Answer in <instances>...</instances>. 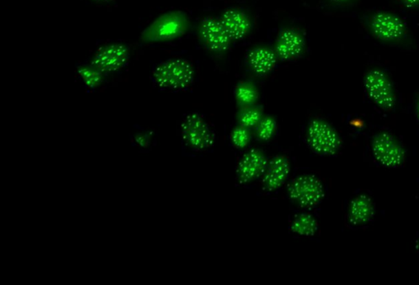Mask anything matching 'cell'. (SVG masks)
Masks as SVG:
<instances>
[{"label": "cell", "mask_w": 419, "mask_h": 285, "mask_svg": "<svg viewBox=\"0 0 419 285\" xmlns=\"http://www.w3.org/2000/svg\"><path fill=\"white\" fill-rule=\"evenodd\" d=\"M193 65L182 59L164 62L153 73L155 83L164 89L186 88L193 82Z\"/></svg>", "instance_id": "cell-1"}, {"label": "cell", "mask_w": 419, "mask_h": 285, "mask_svg": "<svg viewBox=\"0 0 419 285\" xmlns=\"http://www.w3.org/2000/svg\"><path fill=\"white\" fill-rule=\"evenodd\" d=\"M186 18L179 12L163 14L151 23L142 34V40L155 42L180 36L186 29Z\"/></svg>", "instance_id": "cell-2"}, {"label": "cell", "mask_w": 419, "mask_h": 285, "mask_svg": "<svg viewBox=\"0 0 419 285\" xmlns=\"http://www.w3.org/2000/svg\"><path fill=\"white\" fill-rule=\"evenodd\" d=\"M307 140L312 149L320 155H334L340 149V136L330 125L321 120H314L309 125Z\"/></svg>", "instance_id": "cell-3"}, {"label": "cell", "mask_w": 419, "mask_h": 285, "mask_svg": "<svg viewBox=\"0 0 419 285\" xmlns=\"http://www.w3.org/2000/svg\"><path fill=\"white\" fill-rule=\"evenodd\" d=\"M364 88L370 99L385 111H390L396 103L393 85L386 74L380 70H372L364 79Z\"/></svg>", "instance_id": "cell-4"}, {"label": "cell", "mask_w": 419, "mask_h": 285, "mask_svg": "<svg viewBox=\"0 0 419 285\" xmlns=\"http://www.w3.org/2000/svg\"><path fill=\"white\" fill-rule=\"evenodd\" d=\"M289 197L303 208L311 209L319 204L324 197L322 182L313 176L297 177L288 186Z\"/></svg>", "instance_id": "cell-5"}, {"label": "cell", "mask_w": 419, "mask_h": 285, "mask_svg": "<svg viewBox=\"0 0 419 285\" xmlns=\"http://www.w3.org/2000/svg\"><path fill=\"white\" fill-rule=\"evenodd\" d=\"M372 149L375 159L389 169H396L405 162V149L398 140L387 132H380L374 136Z\"/></svg>", "instance_id": "cell-6"}, {"label": "cell", "mask_w": 419, "mask_h": 285, "mask_svg": "<svg viewBox=\"0 0 419 285\" xmlns=\"http://www.w3.org/2000/svg\"><path fill=\"white\" fill-rule=\"evenodd\" d=\"M183 139L187 145L197 150H205L214 144L213 131L198 114L186 116L182 125Z\"/></svg>", "instance_id": "cell-7"}, {"label": "cell", "mask_w": 419, "mask_h": 285, "mask_svg": "<svg viewBox=\"0 0 419 285\" xmlns=\"http://www.w3.org/2000/svg\"><path fill=\"white\" fill-rule=\"evenodd\" d=\"M371 29L380 40L391 41L398 40L405 34L406 26L397 15L378 12L372 18Z\"/></svg>", "instance_id": "cell-8"}, {"label": "cell", "mask_w": 419, "mask_h": 285, "mask_svg": "<svg viewBox=\"0 0 419 285\" xmlns=\"http://www.w3.org/2000/svg\"><path fill=\"white\" fill-rule=\"evenodd\" d=\"M128 57L127 47L118 44L107 45L97 52L92 65L101 72H113L123 67Z\"/></svg>", "instance_id": "cell-9"}, {"label": "cell", "mask_w": 419, "mask_h": 285, "mask_svg": "<svg viewBox=\"0 0 419 285\" xmlns=\"http://www.w3.org/2000/svg\"><path fill=\"white\" fill-rule=\"evenodd\" d=\"M200 34L205 45L213 52H224L232 41L221 21L213 18H207L202 21Z\"/></svg>", "instance_id": "cell-10"}, {"label": "cell", "mask_w": 419, "mask_h": 285, "mask_svg": "<svg viewBox=\"0 0 419 285\" xmlns=\"http://www.w3.org/2000/svg\"><path fill=\"white\" fill-rule=\"evenodd\" d=\"M266 165V159L260 151H249L239 162L237 171L238 180L241 183L255 180L264 173Z\"/></svg>", "instance_id": "cell-11"}, {"label": "cell", "mask_w": 419, "mask_h": 285, "mask_svg": "<svg viewBox=\"0 0 419 285\" xmlns=\"http://www.w3.org/2000/svg\"><path fill=\"white\" fill-rule=\"evenodd\" d=\"M290 173V166L287 158H274L268 163L264 173V187L266 191H275L287 180Z\"/></svg>", "instance_id": "cell-12"}, {"label": "cell", "mask_w": 419, "mask_h": 285, "mask_svg": "<svg viewBox=\"0 0 419 285\" xmlns=\"http://www.w3.org/2000/svg\"><path fill=\"white\" fill-rule=\"evenodd\" d=\"M304 46L303 38L294 30H286L278 37L277 56L281 60H292L299 56Z\"/></svg>", "instance_id": "cell-13"}, {"label": "cell", "mask_w": 419, "mask_h": 285, "mask_svg": "<svg viewBox=\"0 0 419 285\" xmlns=\"http://www.w3.org/2000/svg\"><path fill=\"white\" fill-rule=\"evenodd\" d=\"M220 21L232 41L241 40L245 37L250 27L248 17L241 11L237 10L225 12Z\"/></svg>", "instance_id": "cell-14"}, {"label": "cell", "mask_w": 419, "mask_h": 285, "mask_svg": "<svg viewBox=\"0 0 419 285\" xmlns=\"http://www.w3.org/2000/svg\"><path fill=\"white\" fill-rule=\"evenodd\" d=\"M375 208L373 201L367 195H359L351 202L348 220L355 226L364 225L373 220Z\"/></svg>", "instance_id": "cell-15"}, {"label": "cell", "mask_w": 419, "mask_h": 285, "mask_svg": "<svg viewBox=\"0 0 419 285\" xmlns=\"http://www.w3.org/2000/svg\"><path fill=\"white\" fill-rule=\"evenodd\" d=\"M248 61L253 72L257 75H265L275 66L277 54L269 49L257 48L249 53Z\"/></svg>", "instance_id": "cell-16"}, {"label": "cell", "mask_w": 419, "mask_h": 285, "mask_svg": "<svg viewBox=\"0 0 419 285\" xmlns=\"http://www.w3.org/2000/svg\"><path fill=\"white\" fill-rule=\"evenodd\" d=\"M292 233L301 236H313L319 229L316 218L309 213H301L294 218L291 226Z\"/></svg>", "instance_id": "cell-17"}, {"label": "cell", "mask_w": 419, "mask_h": 285, "mask_svg": "<svg viewBox=\"0 0 419 285\" xmlns=\"http://www.w3.org/2000/svg\"><path fill=\"white\" fill-rule=\"evenodd\" d=\"M80 76L82 80L84 81L85 83L89 87H96L98 85H100L101 80H103V76H101V72L96 67H88V66H84L80 67L79 70Z\"/></svg>", "instance_id": "cell-18"}, {"label": "cell", "mask_w": 419, "mask_h": 285, "mask_svg": "<svg viewBox=\"0 0 419 285\" xmlns=\"http://www.w3.org/2000/svg\"><path fill=\"white\" fill-rule=\"evenodd\" d=\"M236 96L239 103L250 105L255 103L257 94L253 85L241 84L237 89Z\"/></svg>", "instance_id": "cell-19"}, {"label": "cell", "mask_w": 419, "mask_h": 285, "mask_svg": "<svg viewBox=\"0 0 419 285\" xmlns=\"http://www.w3.org/2000/svg\"><path fill=\"white\" fill-rule=\"evenodd\" d=\"M277 125L271 117L261 120L257 125V136L261 140H268L275 134Z\"/></svg>", "instance_id": "cell-20"}, {"label": "cell", "mask_w": 419, "mask_h": 285, "mask_svg": "<svg viewBox=\"0 0 419 285\" xmlns=\"http://www.w3.org/2000/svg\"><path fill=\"white\" fill-rule=\"evenodd\" d=\"M239 120L241 124V126L246 128L256 126L260 123L261 112L257 109H248L241 113Z\"/></svg>", "instance_id": "cell-21"}, {"label": "cell", "mask_w": 419, "mask_h": 285, "mask_svg": "<svg viewBox=\"0 0 419 285\" xmlns=\"http://www.w3.org/2000/svg\"><path fill=\"white\" fill-rule=\"evenodd\" d=\"M250 134L248 128L241 126L235 129L232 134V140L235 146L242 148L248 145Z\"/></svg>", "instance_id": "cell-22"}, {"label": "cell", "mask_w": 419, "mask_h": 285, "mask_svg": "<svg viewBox=\"0 0 419 285\" xmlns=\"http://www.w3.org/2000/svg\"><path fill=\"white\" fill-rule=\"evenodd\" d=\"M402 2L409 6L419 5V0H402Z\"/></svg>", "instance_id": "cell-23"}, {"label": "cell", "mask_w": 419, "mask_h": 285, "mask_svg": "<svg viewBox=\"0 0 419 285\" xmlns=\"http://www.w3.org/2000/svg\"><path fill=\"white\" fill-rule=\"evenodd\" d=\"M415 248H416L417 251H419V237H418V240L416 241V244H415Z\"/></svg>", "instance_id": "cell-24"}, {"label": "cell", "mask_w": 419, "mask_h": 285, "mask_svg": "<svg viewBox=\"0 0 419 285\" xmlns=\"http://www.w3.org/2000/svg\"><path fill=\"white\" fill-rule=\"evenodd\" d=\"M417 115H418V120H419V100H418V104H417Z\"/></svg>", "instance_id": "cell-25"}, {"label": "cell", "mask_w": 419, "mask_h": 285, "mask_svg": "<svg viewBox=\"0 0 419 285\" xmlns=\"http://www.w3.org/2000/svg\"><path fill=\"white\" fill-rule=\"evenodd\" d=\"M334 1L336 2V3H341V2L346 1V0H334Z\"/></svg>", "instance_id": "cell-26"}, {"label": "cell", "mask_w": 419, "mask_h": 285, "mask_svg": "<svg viewBox=\"0 0 419 285\" xmlns=\"http://www.w3.org/2000/svg\"><path fill=\"white\" fill-rule=\"evenodd\" d=\"M96 1H107V0H96Z\"/></svg>", "instance_id": "cell-27"}]
</instances>
